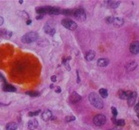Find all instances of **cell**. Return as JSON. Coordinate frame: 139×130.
Wrapping results in <instances>:
<instances>
[{"label":"cell","instance_id":"1","mask_svg":"<svg viewBox=\"0 0 139 130\" xmlns=\"http://www.w3.org/2000/svg\"><path fill=\"white\" fill-rule=\"evenodd\" d=\"M89 101L90 102V104L92 106H94L95 108L102 109L104 107L103 102L102 101L101 98L99 97V95L95 92H92L89 95Z\"/></svg>","mask_w":139,"mask_h":130},{"label":"cell","instance_id":"2","mask_svg":"<svg viewBox=\"0 0 139 130\" xmlns=\"http://www.w3.org/2000/svg\"><path fill=\"white\" fill-rule=\"evenodd\" d=\"M38 38V35L35 32H29L22 36L21 40L24 43H31Z\"/></svg>","mask_w":139,"mask_h":130},{"label":"cell","instance_id":"3","mask_svg":"<svg viewBox=\"0 0 139 130\" xmlns=\"http://www.w3.org/2000/svg\"><path fill=\"white\" fill-rule=\"evenodd\" d=\"M62 25L66 29H69L70 31H74L77 28V25L75 22H74L70 18H65L62 20Z\"/></svg>","mask_w":139,"mask_h":130},{"label":"cell","instance_id":"4","mask_svg":"<svg viewBox=\"0 0 139 130\" xmlns=\"http://www.w3.org/2000/svg\"><path fill=\"white\" fill-rule=\"evenodd\" d=\"M73 16L77 20L80 22L85 21L86 20V14L84 10L83 9H77L74 11L73 12Z\"/></svg>","mask_w":139,"mask_h":130},{"label":"cell","instance_id":"5","mask_svg":"<svg viewBox=\"0 0 139 130\" xmlns=\"http://www.w3.org/2000/svg\"><path fill=\"white\" fill-rule=\"evenodd\" d=\"M106 117L105 116L102 114L96 115L93 119V123L97 126H102L106 123Z\"/></svg>","mask_w":139,"mask_h":130},{"label":"cell","instance_id":"6","mask_svg":"<svg viewBox=\"0 0 139 130\" xmlns=\"http://www.w3.org/2000/svg\"><path fill=\"white\" fill-rule=\"evenodd\" d=\"M130 51L133 54H137L139 53V42L134 41L130 46Z\"/></svg>","mask_w":139,"mask_h":130},{"label":"cell","instance_id":"7","mask_svg":"<svg viewBox=\"0 0 139 130\" xmlns=\"http://www.w3.org/2000/svg\"><path fill=\"white\" fill-rule=\"evenodd\" d=\"M61 12L60 8H56V7H51V6H46V14H58Z\"/></svg>","mask_w":139,"mask_h":130},{"label":"cell","instance_id":"8","mask_svg":"<svg viewBox=\"0 0 139 130\" xmlns=\"http://www.w3.org/2000/svg\"><path fill=\"white\" fill-rule=\"evenodd\" d=\"M132 92L131 91H124V90H121L120 89L118 92V94H119V97L122 100H125V99H128L130 98V96L132 95Z\"/></svg>","mask_w":139,"mask_h":130},{"label":"cell","instance_id":"9","mask_svg":"<svg viewBox=\"0 0 139 130\" xmlns=\"http://www.w3.org/2000/svg\"><path fill=\"white\" fill-rule=\"evenodd\" d=\"M70 101L72 104H75L77 102H78L79 101H80L82 100V96L78 94L77 92H73L71 94V95L70 96Z\"/></svg>","mask_w":139,"mask_h":130},{"label":"cell","instance_id":"10","mask_svg":"<svg viewBox=\"0 0 139 130\" xmlns=\"http://www.w3.org/2000/svg\"><path fill=\"white\" fill-rule=\"evenodd\" d=\"M44 30L46 33L47 34H49L50 35H54V33H55V29L54 27H52L50 23H46L44 26Z\"/></svg>","mask_w":139,"mask_h":130},{"label":"cell","instance_id":"11","mask_svg":"<svg viewBox=\"0 0 139 130\" xmlns=\"http://www.w3.org/2000/svg\"><path fill=\"white\" fill-rule=\"evenodd\" d=\"M136 98H137V94H136V92H132V95H130V98L128 99V106H129L130 107H132V106H133L134 105L135 102H136Z\"/></svg>","mask_w":139,"mask_h":130},{"label":"cell","instance_id":"12","mask_svg":"<svg viewBox=\"0 0 139 130\" xmlns=\"http://www.w3.org/2000/svg\"><path fill=\"white\" fill-rule=\"evenodd\" d=\"M52 117V113L50 110H46L43 112V113L41 114V118L44 121L50 120Z\"/></svg>","mask_w":139,"mask_h":130},{"label":"cell","instance_id":"13","mask_svg":"<svg viewBox=\"0 0 139 130\" xmlns=\"http://www.w3.org/2000/svg\"><path fill=\"white\" fill-rule=\"evenodd\" d=\"M106 3V6L109 8H117V7L120 6V1H104Z\"/></svg>","mask_w":139,"mask_h":130},{"label":"cell","instance_id":"14","mask_svg":"<svg viewBox=\"0 0 139 130\" xmlns=\"http://www.w3.org/2000/svg\"><path fill=\"white\" fill-rule=\"evenodd\" d=\"M38 121L35 119H33L31 120L28 121V127L29 130H34L35 129H37L38 127Z\"/></svg>","mask_w":139,"mask_h":130},{"label":"cell","instance_id":"15","mask_svg":"<svg viewBox=\"0 0 139 130\" xmlns=\"http://www.w3.org/2000/svg\"><path fill=\"white\" fill-rule=\"evenodd\" d=\"M109 64V60L107 58H100L97 61V65L100 67H107Z\"/></svg>","mask_w":139,"mask_h":130},{"label":"cell","instance_id":"16","mask_svg":"<svg viewBox=\"0 0 139 130\" xmlns=\"http://www.w3.org/2000/svg\"><path fill=\"white\" fill-rule=\"evenodd\" d=\"M123 23H124V20L122 18H120V17H117V18H114L113 22V25L116 27H120L121 26L123 25Z\"/></svg>","mask_w":139,"mask_h":130},{"label":"cell","instance_id":"17","mask_svg":"<svg viewBox=\"0 0 139 130\" xmlns=\"http://www.w3.org/2000/svg\"><path fill=\"white\" fill-rule=\"evenodd\" d=\"M3 90L4 92H16V88L12 85H9L8 83H5L3 86Z\"/></svg>","mask_w":139,"mask_h":130},{"label":"cell","instance_id":"18","mask_svg":"<svg viewBox=\"0 0 139 130\" xmlns=\"http://www.w3.org/2000/svg\"><path fill=\"white\" fill-rule=\"evenodd\" d=\"M95 57V52L93 50L88 51L86 54H85V60L88 61H91Z\"/></svg>","mask_w":139,"mask_h":130},{"label":"cell","instance_id":"19","mask_svg":"<svg viewBox=\"0 0 139 130\" xmlns=\"http://www.w3.org/2000/svg\"><path fill=\"white\" fill-rule=\"evenodd\" d=\"M138 66V64L136 62H130V63H128L126 65V69L128 71H132L134 70Z\"/></svg>","mask_w":139,"mask_h":130},{"label":"cell","instance_id":"20","mask_svg":"<svg viewBox=\"0 0 139 130\" xmlns=\"http://www.w3.org/2000/svg\"><path fill=\"white\" fill-rule=\"evenodd\" d=\"M18 128V125L16 123L14 122H10L9 123L7 124L6 130H16Z\"/></svg>","mask_w":139,"mask_h":130},{"label":"cell","instance_id":"21","mask_svg":"<svg viewBox=\"0 0 139 130\" xmlns=\"http://www.w3.org/2000/svg\"><path fill=\"white\" fill-rule=\"evenodd\" d=\"M112 121L114 123L118 126H124L125 125V121L123 119H115V118H112Z\"/></svg>","mask_w":139,"mask_h":130},{"label":"cell","instance_id":"22","mask_svg":"<svg viewBox=\"0 0 139 130\" xmlns=\"http://www.w3.org/2000/svg\"><path fill=\"white\" fill-rule=\"evenodd\" d=\"M36 12L39 15H43L46 14V7H39L36 8Z\"/></svg>","mask_w":139,"mask_h":130},{"label":"cell","instance_id":"23","mask_svg":"<svg viewBox=\"0 0 139 130\" xmlns=\"http://www.w3.org/2000/svg\"><path fill=\"white\" fill-rule=\"evenodd\" d=\"M99 94H100V95H101L102 98H106L108 96L107 90L106 89H104V88L100 89V90H99Z\"/></svg>","mask_w":139,"mask_h":130},{"label":"cell","instance_id":"24","mask_svg":"<svg viewBox=\"0 0 139 130\" xmlns=\"http://www.w3.org/2000/svg\"><path fill=\"white\" fill-rule=\"evenodd\" d=\"M70 59H71V58L69 57V58H67L64 59L63 61V63L64 66L66 67V69L68 70H71V68H70L69 64V61L70 60Z\"/></svg>","mask_w":139,"mask_h":130},{"label":"cell","instance_id":"25","mask_svg":"<svg viewBox=\"0 0 139 130\" xmlns=\"http://www.w3.org/2000/svg\"><path fill=\"white\" fill-rule=\"evenodd\" d=\"M19 15L21 18H22L23 19H28V18H29V16H28V14L26 12H25V11H20L19 13Z\"/></svg>","mask_w":139,"mask_h":130},{"label":"cell","instance_id":"26","mask_svg":"<svg viewBox=\"0 0 139 130\" xmlns=\"http://www.w3.org/2000/svg\"><path fill=\"white\" fill-rule=\"evenodd\" d=\"M26 94L27 95H30V96H32V97H36V96H38L39 95L38 92H26Z\"/></svg>","mask_w":139,"mask_h":130},{"label":"cell","instance_id":"27","mask_svg":"<svg viewBox=\"0 0 139 130\" xmlns=\"http://www.w3.org/2000/svg\"><path fill=\"white\" fill-rule=\"evenodd\" d=\"M114 18H115L112 17V16H108V17H107V18H105V22L108 23V24H113Z\"/></svg>","mask_w":139,"mask_h":130},{"label":"cell","instance_id":"28","mask_svg":"<svg viewBox=\"0 0 139 130\" xmlns=\"http://www.w3.org/2000/svg\"><path fill=\"white\" fill-rule=\"evenodd\" d=\"M76 119V118L74 116H67L65 117V121L66 122H71L73 121H75Z\"/></svg>","mask_w":139,"mask_h":130},{"label":"cell","instance_id":"29","mask_svg":"<svg viewBox=\"0 0 139 130\" xmlns=\"http://www.w3.org/2000/svg\"><path fill=\"white\" fill-rule=\"evenodd\" d=\"M40 110H39V111H35V112H29L28 113V116L29 117H34V116H37L39 114V113H40Z\"/></svg>","mask_w":139,"mask_h":130},{"label":"cell","instance_id":"30","mask_svg":"<svg viewBox=\"0 0 139 130\" xmlns=\"http://www.w3.org/2000/svg\"><path fill=\"white\" fill-rule=\"evenodd\" d=\"M111 111H112V114H113L114 117H115L117 115V109L115 108V107H112V108H111Z\"/></svg>","mask_w":139,"mask_h":130},{"label":"cell","instance_id":"31","mask_svg":"<svg viewBox=\"0 0 139 130\" xmlns=\"http://www.w3.org/2000/svg\"><path fill=\"white\" fill-rule=\"evenodd\" d=\"M55 92H56L57 94H59V93L61 92V88H60V87L56 86V89H55Z\"/></svg>","mask_w":139,"mask_h":130},{"label":"cell","instance_id":"32","mask_svg":"<svg viewBox=\"0 0 139 130\" xmlns=\"http://www.w3.org/2000/svg\"><path fill=\"white\" fill-rule=\"evenodd\" d=\"M51 81L53 83H55L56 81V76L55 75H53V76L51 77Z\"/></svg>","mask_w":139,"mask_h":130},{"label":"cell","instance_id":"33","mask_svg":"<svg viewBox=\"0 0 139 130\" xmlns=\"http://www.w3.org/2000/svg\"><path fill=\"white\" fill-rule=\"evenodd\" d=\"M0 81H2L3 82H5V79H4V77L0 73Z\"/></svg>","mask_w":139,"mask_h":130},{"label":"cell","instance_id":"34","mask_svg":"<svg viewBox=\"0 0 139 130\" xmlns=\"http://www.w3.org/2000/svg\"><path fill=\"white\" fill-rule=\"evenodd\" d=\"M3 24V18L1 17V16H0V26H1Z\"/></svg>","mask_w":139,"mask_h":130},{"label":"cell","instance_id":"35","mask_svg":"<svg viewBox=\"0 0 139 130\" xmlns=\"http://www.w3.org/2000/svg\"><path fill=\"white\" fill-rule=\"evenodd\" d=\"M134 109H135V111H139V102L137 103V104L135 106V108H134Z\"/></svg>","mask_w":139,"mask_h":130},{"label":"cell","instance_id":"36","mask_svg":"<svg viewBox=\"0 0 139 130\" xmlns=\"http://www.w3.org/2000/svg\"><path fill=\"white\" fill-rule=\"evenodd\" d=\"M44 18L43 15H39V16H37V17H36V19L40 20V19H41V18Z\"/></svg>","mask_w":139,"mask_h":130},{"label":"cell","instance_id":"37","mask_svg":"<svg viewBox=\"0 0 139 130\" xmlns=\"http://www.w3.org/2000/svg\"><path fill=\"white\" fill-rule=\"evenodd\" d=\"M26 23H27V25H31V24L32 23V21L31 20H27Z\"/></svg>","mask_w":139,"mask_h":130},{"label":"cell","instance_id":"38","mask_svg":"<svg viewBox=\"0 0 139 130\" xmlns=\"http://www.w3.org/2000/svg\"><path fill=\"white\" fill-rule=\"evenodd\" d=\"M19 3H23V1H19Z\"/></svg>","mask_w":139,"mask_h":130},{"label":"cell","instance_id":"39","mask_svg":"<svg viewBox=\"0 0 139 130\" xmlns=\"http://www.w3.org/2000/svg\"><path fill=\"white\" fill-rule=\"evenodd\" d=\"M137 116H138V117H139V113L138 114V115H137Z\"/></svg>","mask_w":139,"mask_h":130}]
</instances>
